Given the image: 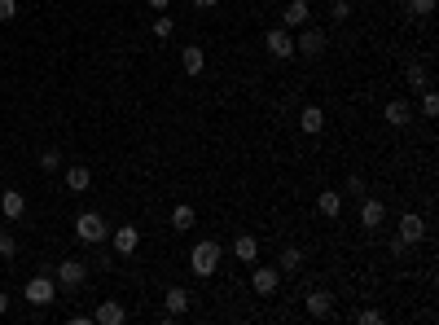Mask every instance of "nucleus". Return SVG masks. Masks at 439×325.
<instances>
[{
    "label": "nucleus",
    "instance_id": "obj_1",
    "mask_svg": "<svg viewBox=\"0 0 439 325\" xmlns=\"http://www.w3.org/2000/svg\"><path fill=\"white\" fill-rule=\"evenodd\" d=\"M216 268H220V242L202 237L198 247L189 251V272H193V277H211Z\"/></svg>",
    "mask_w": 439,
    "mask_h": 325
},
{
    "label": "nucleus",
    "instance_id": "obj_2",
    "mask_svg": "<svg viewBox=\"0 0 439 325\" xmlns=\"http://www.w3.org/2000/svg\"><path fill=\"white\" fill-rule=\"evenodd\" d=\"M53 282H57V290H79L88 282V264H84V259H57Z\"/></svg>",
    "mask_w": 439,
    "mask_h": 325
},
{
    "label": "nucleus",
    "instance_id": "obj_3",
    "mask_svg": "<svg viewBox=\"0 0 439 325\" xmlns=\"http://www.w3.org/2000/svg\"><path fill=\"white\" fill-rule=\"evenodd\" d=\"M75 237H79V242H88V247H97V242H106V237H110V224L97 216V211H84V216L75 220Z\"/></svg>",
    "mask_w": 439,
    "mask_h": 325
},
{
    "label": "nucleus",
    "instance_id": "obj_4",
    "mask_svg": "<svg viewBox=\"0 0 439 325\" xmlns=\"http://www.w3.org/2000/svg\"><path fill=\"white\" fill-rule=\"evenodd\" d=\"M277 286H281V268L277 264H255V272H251V290H255V295L272 299V295H277Z\"/></svg>",
    "mask_w": 439,
    "mask_h": 325
},
{
    "label": "nucleus",
    "instance_id": "obj_5",
    "mask_svg": "<svg viewBox=\"0 0 439 325\" xmlns=\"http://www.w3.org/2000/svg\"><path fill=\"white\" fill-rule=\"evenodd\" d=\"M53 299H57V282L53 277H44V272H40V277L27 282V303L31 307H48Z\"/></svg>",
    "mask_w": 439,
    "mask_h": 325
},
{
    "label": "nucleus",
    "instance_id": "obj_6",
    "mask_svg": "<svg viewBox=\"0 0 439 325\" xmlns=\"http://www.w3.org/2000/svg\"><path fill=\"white\" fill-rule=\"evenodd\" d=\"M295 53H303V57H321V53H325V31H321V27H299Z\"/></svg>",
    "mask_w": 439,
    "mask_h": 325
},
{
    "label": "nucleus",
    "instance_id": "obj_7",
    "mask_svg": "<svg viewBox=\"0 0 439 325\" xmlns=\"http://www.w3.org/2000/svg\"><path fill=\"white\" fill-rule=\"evenodd\" d=\"M264 44H268V53L277 57V62H286V57H295V40H290V31L286 27H272L268 36H264Z\"/></svg>",
    "mask_w": 439,
    "mask_h": 325
},
{
    "label": "nucleus",
    "instance_id": "obj_8",
    "mask_svg": "<svg viewBox=\"0 0 439 325\" xmlns=\"http://www.w3.org/2000/svg\"><path fill=\"white\" fill-rule=\"evenodd\" d=\"M110 242H115V255H132L141 247V229L137 224H119V229L110 233Z\"/></svg>",
    "mask_w": 439,
    "mask_h": 325
},
{
    "label": "nucleus",
    "instance_id": "obj_9",
    "mask_svg": "<svg viewBox=\"0 0 439 325\" xmlns=\"http://www.w3.org/2000/svg\"><path fill=\"white\" fill-rule=\"evenodd\" d=\"M307 18H312L307 0H290V5L281 9V27H286V31H299V27H307Z\"/></svg>",
    "mask_w": 439,
    "mask_h": 325
},
{
    "label": "nucleus",
    "instance_id": "obj_10",
    "mask_svg": "<svg viewBox=\"0 0 439 325\" xmlns=\"http://www.w3.org/2000/svg\"><path fill=\"white\" fill-rule=\"evenodd\" d=\"M307 317H312V321L334 317V295H330V290H312V295H307Z\"/></svg>",
    "mask_w": 439,
    "mask_h": 325
},
{
    "label": "nucleus",
    "instance_id": "obj_11",
    "mask_svg": "<svg viewBox=\"0 0 439 325\" xmlns=\"http://www.w3.org/2000/svg\"><path fill=\"white\" fill-rule=\"evenodd\" d=\"M382 119L391 123V127H409L413 123V106L404 102V97H396V102H386V110H382Z\"/></svg>",
    "mask_w": 439,
    "mask_h": 325
},
{
    "label": "nucleus",
    "instance_id": "obj_12",
    "mask_svg": "<svg viewBox=\"0 0 439 325\" xmlns=\"http://www.w3.org/2000/svg\"><path fill=\"white\" fill-rule=\"evenodd\" d=\"M396 237H404L409 247H417V242L426 237V220L413 216V211H409V216H400V233H396Z\"/></svg>",
    "mask_w": 439,
    "mask_h": 325
},
{
    "label": "nucleus",
    "instance_id": "obj_13",
    "mask_svg": "<svg viewBox=\"0 0 439 325\" xmlns=\"http://www.w3.org/2000/svg\"><path fill=\"white\" fill-rule=\"evenodd\" d=\"M92 321H97V325H123L127 312H123V303H119V299H106V303H97Z\"/></svg>",
    "mask_w": 439,
    "mask_h": 325
},
{
    "label": "nucleus",
    "instance_id": "obj_14",
    "mask_svg": "<svg viewBox=\"0 0 439 325\" xmlns=\"http://www.w3.org/2000/svg\"><path fill=\"white\" fill-rule=\"evenodd\" d=\"M0 211H5V220H22L27 216V193L22 189H9L5 198H0Z\"/></svg>",
    "mask_w": 439,
    "mask_h": 325
},
{
    "label": "nucleus",
    "instance_id": "obj_15",
    "mask_svg": "<svg viewBox=\"0 0 439 325\" xmlns=\"http://www.w3.org/2000/svg\"><path fill=\"white\" fill-rule=\"evenodd\" d=\"M181 67H185V75H202L207 71V53L198 44H185L181 48Z\"/></svg>",
    "mask_w": 439,
    "mask_h": 325
},
{
    "label": "nucleus",
    "instance_id": "obj_16",
    "mask_svg": "<svg viewBox=\"0 0 439 325\" xmlns=\"http://www.w3.org/2000/svg\"><path fill=\"white\" fill-rule=\"evenodd\" d=\"M382 220H386V207H382L378 198H369V193H365V202H361V224H365V229H378Z\"/></svg>",
    "mask_w": 439,
    "mask_h": 325
},
{
    "label": "nucleus",
    "instance_id": "obj_17",
    "mask_svg": "<svg viewBox=\"0 0 439 325\" xmlns=\"http://www.w3.org/2000/svg\"><path fill=\"white\" fill-rule=\"evenodd\" d=\"M316 211H321V216H343V193H338V189H321V198H316Z\"/></svg>",
    "mask_w": 439,
    "mask_h": 325
},
{
    "label": "nucleus",
    "instance_id": "obj_18",
    "mask_svg": "<svg viewBox=\"0 0 439 325\" xmlns=\"http://www.w3.org/2000/svg\"><path fill=\"white\" fill-rule=\"evenodd\" d=\"M193 224H198V211H193L189 202H181V207H172V229L176 233H189Z\"/></svg>",
    "mask_w": 439,
    "mask_h": 325
},
{
    "label": "nucleus",
    "instance_id": "obj_19",
    "mask_svg": "<svg viewBox=\"0 0 439 325\" xmlns=\"http://www.w3.org/2000/svg\"><path fill=\"white\" fill-rule=\"evenodd\" d=\"M185 312H189V290L185 286H172L167 290V317L176 321V317H185Z\"/></svg>",
    "mask_w": 439,
    "mask_h": 325
},
{
    "label": "nucleus",
    "instance_id": "obj_20",
    "mask_svg": "<svg viewBox=\"0 0 439 325\" xmlns=\"http://www.w3.org/2000/svg\"><path fill=\"white\" fill-rule=\"evenodd\" d=\"M299 127H303L307 137H316L321 127H325V110H321V106H303V115H299Z\"/></svg>",
    "mask_w": 439,
    "mask_h": 325
},
{
    "label": "nucleus",
    "instance_id": "obj_21",
    "mask_svg": "<svg viewBox=\"0 0 439 325\" xmlns=\"http://www.w3.org/2000/svg\"><path fill=\"white\" fill-rule=\"evenodd\" d=\"M233 255L242 259V264H255V259H259V242H255L251 233H237V242H233Z\"/></svg>",
    "mask_w": 439,
    "mask_h": 325
},
{
    "label": "nucleus",
    "instance_id": "obj_22",
    "mask_svg": "<svg viewBox=\"0 0 439 325\" xmlns=\"http://www.w3.org/2000/svg\"><path fill=\"white\" fill-rule=\"evenodd\" d=\"M88 185H92V172L88 167H71L67 172V189L71 193H88Z\"/></svg>",
    "mask_w": 439,
    "mask_h": 325
},
{
    "label": "nucleus",
    "instance_id": "obj_23",
    "mask_svg": "<svg viewBox=\"0 0 439 325\" xmlns=\"http://www.w3.org/2000/svg\"><path fill=\"white\" fill-rule=\"evenodd\" d=\"M277 268H281V272H299V268H303V251H299V247H286V251L277 255Z\"/></svg>",
    "mask_w": 439,
    "mask_h": 325
},
{
    "label": "nucleus",
    "instance_id": "obj_24",
    "mask_svg": "<svg viewBox=\"0 0 439 325\" xmlns=\"http://www.w3.org/2000/svg\"><path fill=\"white\" fill-rule=\"evenodd\" d=\"M435 5H439V0H404V9H409V18H431V13H435Z\"/></svg>",
    "mask_w": 439,
    "mask_h": 325
},
{
    "label": "nucleus",
    "instance_id": "obj_25",
    "mask_svg": "<svg viewBox=\"0 0 439 325\" xmlns=\"http://www.w3.org/2000/svg\"><path fill=\"white\" fill-rule=\"evenodd\" d=\"M409 84H413L417 92H426V88H431V71L421 67V62H413V67H409Z\"/></svg>",
    "mask_w": 439,
    "mask_h": 325
},
{
    "label": "nucleus",
    "instance_id": "obj_26",
    "mask_svg": "<svg viewBox=\"0 0 439 325\" xmlns=\"http://www.w3.org/2000/svg\"><path fill=\"white\" fill-rule=\"evenodd\" d=\"M439 115V97L426 88V92H421V119H435Z\"/></svg>",
    "mask_w": 439,
    "mask_h": 325
},
{
    "label": "nucleus",
    "instance_id": "obj_27",
    "mask_svg": "<svg viewBox=\"0 0 439 325\" xmlns=\"http://www.w3.org/2000/svg\"><path fill=\"white\" fill-rule=\"evenodd\" d=\"M40 167L44 172H57L62 167V150H40Z\"/></svg>",
    "mask_w": 439,
    "mask_h": 325
},
{
    "label": "nucleus",
    "instance_id": "obj_28",
    "mask_svg": "<svg viewBox=\"0 0 439 325\" xmlns=\"http://www.w3.org/2000/svg\"><path fill=\"white\" fill-rule=\"evenodd\" d=\"M18 255V237L13 233H0V259H13Z\"/></svg>",
    "mask_w": 439,
    "mask_h": 325
},
{
    "label": "nucleus",
    "instance_id": "obj_29",
    "mask_svg": "<svg viewBox=\"0 0 439 325\" xmlns=\"http://www.w3.org/2000/svg\"><path fill=\"white\" fill-rule=\"evenodd\" d=\"M172 31H176V22L167 18V13H162V18H154V36H158V40H172Z\"/></svg>",
    "mask_w": 439,
    "mask_h": 325
},
{
    "label": "nucleus",
    "instance_id": "obj_30",
    "mask_svg": "<svg viewBox=\"0 0 439 325\" xmlns=\"http://www.w3.org/2000/svg\"><path fill=\"white\" fill-rule=\"evenodd\" d=\"M347 193H351V198H365V181H361V176H347V185H343V198H347Z\"/></svg>",
    "mask_w": 439,
    "mask_h": 325
},
{
    "label": "nucleus",
    "instance_id": "obj_31",
    "mask_svg": "<svg viewBox=\"0 0 439 325\" xmlns=\"http://www.w3.org/2000/svg\"><path fill=\"white\" fill-rule=\"evenodd\" d=\"M18 18V0H0V22H13Z\"/></svg>",
    "mask_w": 439,
    "mask_h": 325
},
{
    "label": "nucleus",
    "instance_id": "obj_32",
    "mask_svg": "<svg viewBox=\"0 0 439 325\" xmlns=\"http://www.w3.org/2000/svg\"><path fill=\"white\" fill-rule=\"evenodd\" d=\"M330 13H334V22H347V18H351V5H347V0H334Z\"/></svg>",
    "mask_w": 439,
    "mask_h": 325
},
{
    "label": "nucleus",
    "instance_id": "obj_33",
    "mask_svg": "<svg viewBox=\"0 0 439 325\" xmlns=\"http://www.w3.org/2000/svg\"><path fill=\"white\" fill-rule=\"evenodd\" d=\"M356 321H361V325H382V312H378V307H365Z\"/></svg>",
    "mask_w": 439,
    "mask_h": 325
},
{
    "label": "nucleus",
    "instance_id": "obj_34",
    "mask_svg": "<svg viewBox=\"0 0 439 325\" xmlns=\"http://www.w3.org/2000/svg\"><path fill=\"white\" fill-rule=\"evenodd\" d=\"M386 251H391V255H396V259H400V255H404V251H409V242H404V237H391V247H386Z\"/></svg>",
    "mask_w": 439,
    "mask_h": 325
},
{
    "label": "nucleus",
    "instance_id": "obj_35",
    "mask_svg": "<svg viewBox=\"0 0 439 325\" xmlns=\"http://www.w3.org/2000/svg\"><path fill=\"white\" fill-rule=\"evenodd\" d=\"M145 5H150V9H158V13H162V9H172V0H145Z\"/></svg>",
    "mask_w": 439,
    "mask_h": 325
},
{
    "label": "nucleus",
    "instance_id": "obj_36",
    "mask_svg": "<svg viewBox=\"0 0 439 325\" xmlns=\"http://www.w3.org/2000/svg\"><path fill=\"white\" fill-rule=\"evenodd\" d=\"M193 5H198V9H216L220 0H193Z\"/></svg>",
    "mask_w": 439,
    "mask_h": 325
},
{
    "label": "nucleus",
    "instance_id": "obj_37",
    "mask_svg": "<svg viewBox=\"0 0 439 325\" xmlns=\"http://www.w3.org/2000/svg\"><path fill=\"white\" fill-rule=\"evenodd\" d=\"M9 312V295H0V317H5Z\"/></svg>",
    "mask_w": 439,
    "mask_h": 325
}]
</instances>
